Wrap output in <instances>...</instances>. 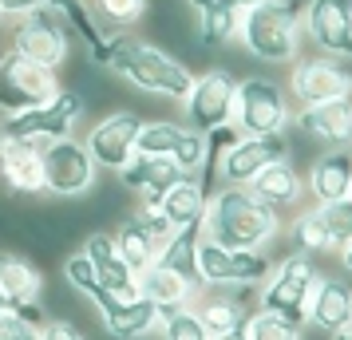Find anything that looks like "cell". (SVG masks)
<instances>
[{"instance_id": "38", "label": "cell", "mask_w": 352, "mask_h": 340, "mask_svg": "<svg viewBox=\"0 0 352 340\" xmlns=\"http://www.w3.org/2000/svg\"><path fill=\"white\" fill-rule=\"evenodd\" d=\"M170 159L182 166V174H186V179H198V170H202V159H206V139H202L198 131L186 127V135H182V143H178V150L170 155Z\"/></svg>"}, {"instance_id": "7", "label": "cell", "mask_w": 352, "mask_h": 340, "mask_svg": "<svg viewBox=\"0 0 352 340\" xmlns=\"http://www.w3.org/2000/svg\"><path fill=\"white\" fill-rule=\"evenodd\" d=\"M83 103L76 91H56L48 103H40L32 111H20V115H4L0 123V135L8 139H28V143H56V139H72V131L80 123Z\"/></svg>"}, {"instance_id": "26", "label": "cell", "mask_w": 352, "mask_h": 340, "mask_svg": "<svg viewBox=\"0 0 352 340\" xmlns=\"http://www.w3.org/2000/svg\"><path fill=\"white\" fill-rule=\"evenodd\" d=\"M40 297H44V273L20 253H0V305L24 308L40 305Z\"/></svg>"}, {"instance_id": "16", "label": "cell", "mask_w": 352, "mask_h": 340, "mask_svg": "<svg viewBox=\"0 0 352 340\" xmlns=\"http://www.w3.org/2000/svg\"><path fill=\"white\" fill-rule=\"evenodd\" d=\"M254 293L257 289H206L202 285L194 293L190 308L210 337H226V332H234V328L245 324L250 308H254Z\"/></svg>"}, {"instance_id": "48", "label": "cell", "mask_w": 352, "mask_h": 340, "mask_svg": "<svg viewBox=\"0 0 352 340\" xmlns=\"http://www.w3.org/2000/svg\"><path fill=\"white\" fill-rule=\"evenodd\" d=\"M0 308H4V305H0Z\"/></svg>"}, {"instance_id": "28", "label": "cell", "mask_w": 352, "mask_h": 340, "mask_svg": "<svg viewBox=\"0 0 352 340\" xmlns=\"http://www.w3.org/2000/svg\"><path fill=\"white\" fill-rule=\"evenodd\" d=\"M111 242H115L119 258L127 261V269L135 277L143 273L146 265H155V258H159V242L146 234V226L135 218V214H131V218H123V222L111 229Z\"/></svg>"}, {"instance_id": "49", "label": "cell", "mask_w": 352, "mask_h": 340, "mask_svg": "<svg viewBox=\"0 0 352 340\" xmlns=\"http://www.w3.org/2000/svg\"><path fill=\"white\" fill-rule=\"evenodd\" d=\"M349 198H352V194H349Z\"/></svg>"}, {"instance_id": "45", "label": "cell", "mask_w": 352, "mask_h": 340, "mask_svg": "<svg viewBox=\"0 0 352 340\" xmlns=\"http://www.w3.org/2000/svg\"><path fill=\"white\" fill-rule=\"evenodd\" d=\"M333 340H352V324L349 328H340V332H333Z\"/></svg>"}, {"instance_id": "9", "label": "cell", "mask_w": 352, "mask_h": 340, "mask_svg": "<svg viewBox=\"0 0 352 340\" xmlns=\"http://www.w3.org/2000/svg\"><path fill=\"white\" fill-rule=\"evenodd\" d=\"M56 91H60V83H56L52 67H40L16 52L0 56V111L4 115L32 111L40 103H48Z\"/></svg>"}, {"instance_id": "36", "label": "cell", "mask_w": 352, "mask_h": 340, "mask_svg": "<svg viewBox=\"0 0 352 340\" xmlns=\"http://www.w3.org/2000/svg\"><path fill=\"white\" fill-rule=\"evenodd\" d=\"M241 332H245V340H305V328H297L289 321H277L270 313H257V308H250Z\"/></svg>"}, {"instance_id": "24", "label": "cell", "mask_w": 352, "mask_h": 340, "mask_svg": "<svg viewBox=\"0 0 352 340\" xmlns=\"http://www.w3.org/2000/svg\"><path fill=\"white\" fill-rule=\"evenodd\" d=\"M99 321H103V328H107L115 340H143L159 328L162 317L151 301H143V297L135 293V297H115L107 308H99Z\"/></svg>"}, {"instance_id": "25", "label": "cell", "mask_w": 352, "mask_h": 340, "mask_svg": "<svg viewBox=\"0 0 352 340\" xmlns=\"http://www.w3.org/2000/svg\"><path fill=\"white\" fill-rule=\"evenodd\" d=\"M198 289H202V285H190L186 277L162 269L159 261H155V265H146L143 273L135 277V293L159 308V317L175 313V308H186L194 301V293H198Z\"/></svg>"}, {"instance_id": "46", "label": "cell", "mask_w": 352, "mask_h": 340, "mask_svg": "<svg viewBox=\"0 0 352 340\" xmlns=\"http://www.w3.org/2000/svg\"><path fill=\"white\" fill-rule=\"evenodd\" d=\"M194 4V12H202V8H210V4H214V0H190Z\"/></svg>"}, {"instance_id": "2", "label": "cell", "mask_w": 352, "mask_h": 340, "mask_svg": "<svg viewBox=\"0 0 352 340\" xmlns=\"http://www.w3.org/2000/svg\"><path fill=\"white\" fill-rule=\"evenodd\" d=\"M107 67L119 71L127 83H135L139 91H151V95L162 99H186L190 91V67H182L175 56L151 48L143 40H131V36H111V56H107Z\"/></svg>"}, {"instance_id": "3", "label": "cell", "mask_w": 352, "mask_h": 340, "mask_svg": "<svg viewBox=\"0 0 352 340\" xmlns=\"http://www.w3.org/2000/svg\"><path fill=\"white\" fill-rule=\"evenodd\" d=\"M324 277L320 261L305 258V253H285L277 258L273 273L265 277V285L254 293V308L270 313L277 321H289L305 328V313H309V297L317 289V281Z\"/></svg>"}, {"instance_id": "18", "label": "cell", "mask_w": 352, "mask_h": 340, "mask_svg": "<svg viewBox=\"0 0 352 340\" xmlns=\"http://www.w3.org/2000/svg\"><path fill=\"white\" fill-rule=\"evenodd\" d=\"M186 179L182 166L175 159H151V155H135V159L119 170V182L127 186L131 194L139 198V206H155L170 186Z\"/></svg>"}, {"instance_id": "19", "label": "cell", "mask_w": 352, "mask_h": 340, "mask_svg": "<svg viewBox=\"0 0 352 340\" xmlns=\"http://www.w3.org/2000/svg\"><path fill=\"white\" fill-rule=\"evenodd\" d=\"M305 324L317 328L324 337H333L340 328L352 324V285L344 277H320L313 297H309V313H305Z\"/></svg>"}, {"instance_id": "37", "label": "cell", "mask_w": 352, "mask_h": 340, "mask_svg": "<svg viewBox=\"0 0 352 340\" xmlns=\"http://www.w3.org/2000/svg\"><path fill=\"white\" fill-rule=\"evenodd\" d=\"M159 337L162 340H210V332L202 328V321L194 317V308H175L159 321Z\"/></svg>"}, {"instance_id": "44", "label": "cell", "mask_w": 352, "mask_h": 340, "mask_svg": "<svg viewBox=\"0 0 352 340\" xmlns=\"http://www.w3.org/2000/svg\"><path fill=\"white\" fill-rule=\"evenodd\" d=\"M210 340H245V332H241V328H234V332H226V337H210Z\"/></svg>"}, {"instance_id": "13", "label": "cell", "mask_w": 352, "mask_h": 340, "mask_svg": "<svg viewBox=\"0 0 352 340\" xmlns=\"http://www.w3.org/2000/svg\"><path fill=\"white\" fill-rule=\"evenodd\" d=\"M293 95L301 107L313 103H333V99H352V71L333 56H305L293 64Z\"/></svg>"}, {"instance_id": "47", "label": "cell", "mask_w": 352, "mask_h": 340, "mask_svg": "<svg viewBox=\"0 0 352 340\" xmlns=\"http://www.w3.org/2000/svg\"><path fill=\"white\" fill-rule=\"evenodd\" d=\"M44 4H48V8H56V4H64V0H44Z\"/></svg>"}, {"instance_id": "33", "label": "cell", "mask_w": 352, "mask_h": 340, "mask_svg": "<svg viewBox=\"0 0 352 340\" xmlns=\"http://www.w3.org/2000/svg\"><path fill=\"white\" fill-rule=\"evenodd\" d=\"M48 321L44 305L0 308V340H40V328Z\"/></svg>"}, {"instance_id": "41", "label": "cell", "mask_w": 352, "mask_h": 340, "mask_svg": "<svg viewBox=\"0 0 352 340\" xmlns=\"http://www.w3.org/2000/svg\"><path fill=\"white\" fill-rule=\"evenodd\" d=\"M44 0H0V16H28V12H36Z\"/></svg>"}, {"instance_id": "1", "label": "cell", "mask_w": 352, "mask_h": 340, "mask_svg": "<svg viewBox=\"0 0 352 340\" xmlns=\"http://www.w3.org/2000/svg\"><path fill=\"white\" fill-rule=\"evenodd\" d=\"M281 234V218L261 206L245 186H218L210 194L202 238L222 249H265Z\"/></svg>"}, {"instance_id": "17", "label": "cell", "mask_w": 352, "mask_h": 340, "mask_svg": "<svg viewBox=\"0 0 352 340\" xmlns=\"http://www.w3.org/2000/svg\"><path fill=\"white\" fill-rule=\"evenodd\" d=\"M297 131L309 139L324 143L329 150H349L352 146V99H333V103H313L297 111Z\"/></svg>"}, {"instance_id": "23", "label": "cell", "mask_w": 352, "mask_h": 340, "mask_svg": "<svg viewBox=\"0 0 352 340\" xmlns=\"http://www.w3.org/2000/svg\"><path fill=\"white\" fill-rule=\"evenodd\" d=\"M245 190H250L261 206H270V210L281 218V214H289L305 198V179L297 174V166H293V162L281 159V162H273V166H265V170L245 186Z\"/></svg>"}, {"instance_id": "11", "label": "cell", "mask_w": 352, "mask_h": 340, "mask_svg": "<svg viewBox=\"0 0 352 340\" xmlns=\"http://www.w3.org/2000/svg\"><path fill=\"white\" fill-rule=\"evenodd\" d=\"M234 91L238 83L230 80L226 71H206L190 83V91L182 99V111H186V127L198 131V135H210L218 127H230L234 119Z\"/></svg>"}, {"instance_id": "40", "label": "cell", "mask_w": 352, "mask_h": 340, "mask_svg": "<svg viewBox=\"0 0 352 340\" xmlns=\"http://www.w3.org/2000/svg\"><path fill=\"white\" fill-rule=\"evenodd\" d=\"M40 340H87V337L72 321H64V317H48L44 328H40Z\"/></svg>"}, {"instance_id": "43", "label": "cell", "mask_w": 352, "mask_h": 340, "mask_svg": "<svg viewBox=\"0 0 352 340\" xmlns=\"http://www.w3.org/2000/svg\"><path fill=\"white\" fill-rule=\"evenodd\" d=\"M336 258H340V265H344V273H352V245L344 249V253H336Z\"/></svg>"}, {"instance_id": "5", "label": "cell", "mask_w": 352, "mask_h": 340, "mask_svg": "<svg viewBox=\"0 0 352 340\" xmlns=\"http://www.w3.org/2000/svg\"><path fill=\"white\" fill-rule=\"evenodd\" d=\"M273 265L270 249H222L206 238L198 245V285L206 289H261Z\"/></svg>"}, {"instance_id": "39", "label": "cell", "mask_w": 352, "mask_h": 340, "mask_svg": "<svg viewBox=\"0 0 352 340\" xmlns=\"http://www.w3.org/2000/svg\"><path fill=\"white\" fill-rule=\"evenodd\" d=\"M96 12L111 24H135L146 12V0H96Z\"/></svg>"}, {"instance_id": "20", "label": "cell", "mask_w": 352, "mask_h": 340, "mask_svg": "<svg viewBox=\"0 0 352 340\" xmlns=\"http://www.w3.org/2000/svg\"><path fill=\"white\" fill-rule=\"evenodd\" d=\"M40 143L0 135V179L16 194H44V170H40Z\"/></svg>"}, {"instance_id": "31", "label": "cell", "mask_w": 352, "mask_h": 340, "mask_svg": "<svg viewBox=\"0 0 352 340\" xmlns=\"http://www.w3.org/2000/svg\"><path fill=\"white\" fill-rule=\"evenodd\" d=\"M186 127L182 123H166V119H155V123H143L139 127V139H135V155H151V159H170L182 143Z\"/></svg>"}, {"instance_id": "6", "label": "cell", "mask_w": 352, "mask_h": 340, "mask_svg": "<svg viewBox=\"0 0 352 340\" xmlns=\"http://www.w3.org/2000/svg\"><path fill=\"white\" fill-rule=\"evenodd\" d=\"M238 135H285L289 123V99L281 83L254 76V80H241L234 91V119H230Z\"/></svg>"}, {"instance_id": "34", "label": "cell", "mask_w": 352, "mask_h": 340, "mask_svg": "<svg viewBox=\"0 0 352 340\" xmlns=\"http://www.w3.org/2000/svg\"><path fill=\"white\" fill-rule=\"evenodd\" d=\"M64 281H67L76 293H83V297H87L96 308H107V305L115 301V293H107V289L96 281V273H91V265H87V258H83V253H72V258H64Z\"/></svg>"}, {"instance_id": "42", "label": "cell", "mask_w": 352, "mask_h": 340, "mask_svg": "<svg viewBox=\"0 0 352 340\" xmlns=\"http://www.w3.org/2000/svg\"><path fill=\"white\" fill-rule=\"evenodd\" d=\"M218 4H222V8H230V12H250V8H257V4H261V0H218Z\"/></svg>"}, {"instance_id": "8", "label": "cell", "mask_w": 352, "mask_h": 340, "mask_svg": "<svg viewBox=\"0 0 352 340\" xmlns=\"http://www.w3.org/2000/svg\"><path fill=\"white\" fill-rule=\"evenodd\" d=\"M40 170H44V194H56V198H83L96 186V174H99L91 155H87V146L76 135L44 143Z\"/></svg>"}, {"instance_id": "29", "label": "cell", "mask_w": 352, "mask_h": 340, "mask_svg": "<svg viewBox=\"0 0 352 340\" xmlns=\"http://www.w3.org/2000/svg\"><path fill=\"white\" fill-rule=\"evenodd\" d=\"M198 245H202V226H182L159 245V258L155 261L162 269L186 277L190 285H198Z\"/></svg>"}, {"instance_id": "35", "label": "cell", "mask_w": 352, "mask_h": 340, "mask_svg": "<svg viewBox=\"0 0 352 340\" xmlns=\"http://www.w3.org/2000/svg\"><path fill=\"white\" fill-rule=\"evenodd\" d=\"M289 253H305V258L320 261L324 253H329V245H324V234H320L317 218H313V210H305L293 218V226H289Z\"/></svg>"}, {"instance_id": "12", "label": "cell", "mask_w": 352, "mask_h": 340, "mask_svg": "<svg viewBox=\"0 0 352 340\" xmlns=\"http://www.w3.org/2000/svg\"><path fill=\"white\" fill-rule=\"evenodd\" d=\"M301 32L317 44V56L352 60V0H309Z\"/></svg>"}, {"instance_id": "4", "label": "cell", "mask_w": 352, "mask_h": 340, "mask_svg": "<svg viewBox=\"0 0 352 340\" xmlns=\"http://www.w3.org/2000/svg\"><path fill=\"white\" fill-rule=\"evenodd\" d=\"M238 40L265 64H289L301 48V8L289 0H261L257 8L241 12Z\"/></svg>"}, {"instance_id": "32", "label": "cell", "mask_w": 352, "mask_h": 340, "mask_svg": "<svg viewBox=\"0 0 352 340\" xmlns=\"http://www.w3.org/2000/svg\"><path fill=\"white\" fill-rule=\"evenodd\" d=\"M238 24H241L238 12H230V8H222V4L214 0L210 8L198 12V44H202V48H222V44H230V40L238 36Z\"/></svg>"}, {"instance_id": "15", "label": "cell", "mask_w": 352, "mask_h": 340, "mask_svg": "<svg viewBox=\"0 0 352 340\" xmlns=\"http://www.w3.org/2000/svg\"><path fill=\"white\" fill-rule=\"evenodd\" d=\"M139 127H143V119L135 111H115L107 119H99L96 127L87 131V155L96 162V170H123L131 159H135V139H139Z\"/></svg>"}, {"instance_id": "30", "label": "cell", "mask_w": 352, "mask_h": 340, "mask_svg": "<svg viewBox=\"0 0 352 340\" xmlns=\"http://www.w3.org/2000/svg\"><path fill=\"white\" fill-rule=\"evenodd\" d=\"M313 218H317L320 234H324L329 253H344L352 245V198H340V202H329V206H313Z\"/></svg>"}, {"instance_id": "27", "label": "cell", "mask_w": 352, "mask_h": 340, "mask_svg": "<svg viewBox=\"0 0 352 340\" xmlns=\"http://www.w3.org/2000/svg\"><path fill=\"white\" fill-rule=\"evenodd\" d=\"M206 206H210V194H206V190H202L194 179H182L178 186H170V190L159 198V210H162V218L170 222V229L202 226Z\"/></svg>"}, {"instance_id": "21", "label": "cell", "mask_w": 352, "mask_h": 340, "mask_svg": "<svg viewBox=\"0 0 352 340\" xmlns=\"http://www.w3.org/2000/svg\"><path fill=\"white\" fill-rule=\"evenodd\" d=\"M305 194L313 198V206H329L352 194V150H324L313 159Z\"/></svg>"}, {"instance_id": "10", "label": "cell", "mask_w": 352, "mask_h": 340, "mask_svg": "<svg viewBox=\"0 0 352 340\" xmlns=\"http://www.w3.org/2000/svg\"><path fill=\"white\" fill-rule=\"evenodd\" d=\"M12 52L56 71L67 56V28H64V20H60V12L48 8V4H40L36 12L20 16V24L12 28Z\"/></svg>"}, {"instance_id": "14", "label": "cell", "mask_w": 352, "mask_h": 340, "mask_svg": "<svg viewBox=\"0 0 352 340\" xmlns=\"http://www.w3.org/2000/svg\"><path fill=\"white\" fill-rule=\"evenodd\" d=\"M281 159H289L285 135H261V139L241 135L218 162V186H250L265 166H273Z\"/></svg>"}, {"instance_id": "22", "label": "cell", "mask_w": 352, "mask_h": 340, "mask_svg": "<svg viewBox=\"0 0 352 340\" xmlns=\"http://www.w3.org/2000/svg\"><path fill=\"white\" fill-rule=\"evenodd\" d=\"M80 253L87 258L96 281L107 293H115V297H135V273L127 269V261L119 258V249H115V242H111L107 229H96V234L83 242Z\"/></svg>"}]
</instances>
